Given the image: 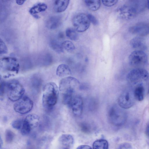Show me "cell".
<instances>
[{
	"label": "cell",
	"instance_id": "cell-41",
	"mask_svg": "<svg viewBox=\"0 0 149 149\" xmlns=\"http://www.w3.org/2000/svg\"><path fill=\"white\" fill-rule=\"evenodd\" d=\"M148 93H149V89H148Z\"/></svg>",
	"mask_w": 149,
	"mask_h": 149
},
{
	"label": "cell",
	"instance_id": "cell-13",
	"mask_svg": "<svg viewBox=\"0 0 149 149\" xmlns=\"http://www.w3.org/2000/svg\"><path fill=\"white\" fill-rule=\"evenodd\" d=\"M73 114L76 116H79L82 114L83 108V101L82 98L79 96H76L73 98L70 103Z\"/></svg>",
	"mask_w": 149,
	"mask_h": 149
},
{
	"label": "cell",
	"instance_id": "cell-10",
	"mask_svg": "<svg viewBox=\"0 0 149 149\" xmlns=\"http://www.w3.org/2000/svg\"><path fill=\"white\" fill-rule=\"evenodd\" d=\"M14 104V110L20 114L26 113L32 109L33 106V102L32 100L27 96L22 97L16 101Z\"/></svg>",
	"mask_w": 149,
	"mask_h": 149
},
{
	"label": "cell",
	"instance_id": "cell-34",
	"mask_svg": "<svg viewBox=\"0 0 149 149\" xmlns=\"http://www.w3.org/2000/svg\"><path fill=\"white\" fill-rule=\"evenodd\" d=\"M118 149H130L132 148V146L129 143H124L120 144L118 147Z\"/></svg>",
	"mask_w": 149,
	"mask_h": 149
},
{
	"label": "cell",
	"instance_id": "cell-26",
	"mask_svg": "<svg viewBox=\"0 0 149 149\" xmlns=\"http://www.w3.org/2000/svg\"><path fill=\"white\" fill-rule=\"evenodd\" d=\"M63 49L68 52H72L75 49V47L73 42L69 40H65L61 43Z\"/></svg>",
	"mask_w": 149,
	"mask_h": 149
},
{
	"label": "cell",
	"instance_id": "cell-21",
	"mask_svg": "<svg viewBox=\"0 0 149 149\" xmlns=\"http://www.w3.org/2000/svg\"><path fill=\"white\" fill-rule=\"evenodd\" d=\"M131 46L134 48L145 49L146 47L144 40L141 37H137L132 38L130 41Z\"/></svg>",
	"mask_w": 149,
	"mask_h": 149
},
{
	"label": "cell",
	"instance_id": "cell-36",
	"mask_svg": "<svg viewBox=\"0 0 149 149\" xmlns=\"http://www.w3.org/2000/svg\"><path fill=\"white\" fill-rule=\"evenodd\" d=\"M91 148L89 146L86 145H80L77 147V149H91Z\"/></svg>",
	"mask_w": 149,
	"mask_h": 149
},
{
	"label": "cell",
	"instance_id": "cell-20",
	"mask_svg": "<svg viewBox=\"0 0 149 149\" xmlns=\"http://www.w3.org/2000/svg\"><path fill=\"white\" fill-rule=\"evenodd\" d=\"M56 75L60 77H63L70 75L71 74V70L69 66L66 64H62L57 68Z\"/></svg>",
	"mask_w": 149,
	"mask_h": 149
},
{
	"label": "cell",
	"instance_id": "cell-40",
	"mask_svg": "<svg viewBox=\"0 0 149 149\" xmlns=\"http://www.w3.org/2000/svg\"><path fill=\"white\" fill-rule=\"evenodd\" d=\"M147 5L148 8L149 9V0H147Z\"/></svg>",
	"mask_w": 149,
	"mask_h": 149
},
{
	"label": "cell",
	"instance_id": "cell-39",
	"mask_svg": "<svg viewBox=\"0 0 149 149\" xmlns=\"http://www.w3.org/2000/svg\"><path fill=\"white\" fill-rule=\"evenodd\" d=\"M2 144H3L2 141V140L1 137H0V148L1 147Z\"/></svg>",
	"mask_w": 149,
	"mask_h": 149
},
{
	"label": "cell",
	"instance_id": "cell-28",
	"mask_svg": "<svg viewBox=\"0 0 149 149\" xmlns=\"http://www.w3.org/2000/svg\"><path fill=\"white\" fill-rule=\"evenodd\" d=\"M14 136L13 132L10 130H7L5 132V138L6 142L10 143L13 141Z\"/></svg>",
	"mask_w": 149,
	"mask_h": 149
},
{
	"label": "cell",
	"instance_id": "cell-5",
	"mask_svg": "<svg viewBox=\"0 0 149 149\" xmlns=\"http://www.w3.org/2000/svg\"><path fill=\"white\" fill-rule=\"evenodd\" d=\"M79 82L76 78L71 76L66 77L62 79L59 82V91L62 95H72L78 88Z\"/></svg>",
	"mask_w": 149,
	"mask_h": 149
},
{
	"label": "cell",
	"instance_id": "cell-3",
	"mask_svg": "<svg viewBox=\"0 0 149 149\" xmlns=\"http://www.w3.org/2000/svg\"><path fill=\"white\" fill-rule=\"evenodd\" d=\"M119 105L114 104L110 107L108 112V118L111 124L120 126L125 122L127 117L125 111Z\"/></svg>",
	"mask_w": 149,
	"mask_h": 149
},
{
	"label": "cell",
	"instance_id": "cell-16",
	"mask_svg": "<svg viewBox=\"0 0 149 149\" xmlns=\"http://www.w3.org/2000/svg\"><path fill=\"white\" fill-rule=\"evenodd\" d=\"M47 8V6L46 3H38L32 6L29 10V12L34 18L38 19L40 18L38 14L45 11Z\"/></svg>",
	"mask_w": 149,
	"mask_h": 149
},
{
	"label": "cell",
	"instance_id": "cell-38",
	"mask_svg": "<svg viewBox=\"0 0 149 149\" xmlns=\"http://www.w3.org/2000/svg\"><path fill=\"white\" fill-rule=\"evenodd\" d=\"M146 134L149 137V126H147L146 129Z\"/></svg>",
	"mask_w": 149,
	"mask_h": 149
},
{
	"label": "cell",
	"instance_id": "cell-27",
	"mask_svg": "<svg viewBox=\"0 0 149 149\" xmlns=\"http://www.w3.org/2000/svg\"><path fill=\"white\" fill-rule=\"evenodd\" d=\"M50 46L54 50L57 52H61L63 51L61 44H60L56 41H52L50 43Z\"/></svg>",
	"mask_w": 149,
	"mask_h": 149
},
{
	"label": "cell",
	"instance_id": "cell-14",
	"mask_svg": "<svg viewBox=\"0 0 149 149\" xmlns=\"http://www.w3.org/2000/svg\"><path fill=\"white\" fill-rule=\"evenodd\" d=\"M59 144L63 149H70L73 145L74 140L73 136L69 134H63L58 139Z\"/></svg>",
	"mask_w": 149,
	"mask_h": 149
},
{
	"label": "cell",
	"instance_id": "cell-2",
	"mask_svg": "<svg viewBox=\"0 0 149 149\" xmlns=\"http://www.w3.org/2000/svg\"><path fill=\"white\" fill-rule=\"evenodd\" d=\"M20 65L17 60L13 57H5L0 61V70L3 77L9 78L17 74Z\"/></svg>",
	"mask_w": 149,
	"mask_h": 149
},
{
	"label": "cell",
	"instance_id": "cell-29",
	"mask_svg": "<svg viewBox=\"0 0 149 149\" xmlns=\"http://www.w3.org/2000/svg\"><path fill=\"white\" fill-rule=\"evenodd\" d=\"M80 128L81 131L85 134L89 133L91 131V126L87 123H81Z\"/></svg>",
	"mask_w": 149,
	"mask_h": 149
},
{
	"label": "cell",
	"instance_id": "cell-24",
	"mask_svg": "<svg viewBox=\"0 0 149 149\" xmlns=\"http://www.w3.org/2000/svg\"><path fill=\"white\" fill-rule=\"evenodd\" d=\"M108 146V141L103 139L95 140L93 144V148L95 149H107Z\"/></svg>",
	"mask_w": 149,
	"mask_h": 149
},
{
	"label": "cell",
	"instance_id": "cell-19",
	"mask_svg": "<svg viewBox=\"0 0 149 149\" xmlns=\"http://www.w3.org/2000/svg\"><path fill=\"white\" fill-rule=\"evenodd\" d=\"M70 0H55L54 8L55 11L60 13L65 11L67 8Z\"/></svg>",
	"mask_w": 149,
	"mask_h": 149
},
{
	"label": "cell",
	"instance_id": "cell-6",
	"mask_svg": "<svg viewBox=\"0 0 149 149\" xmlns=\"http://www.w3.org/2000/svg\"><path fill=\"white\" fill-rule=\"evenodd\" d=\"M39 120V117L36 114L31 113L28 115L24 120L21 128L22 134L23 135L29 134L32 130L37 127Z\"/></svg>",
	"mask_w": 149,
	"mask_h": 149
},
{
	"label": "cell",
	"instance_id": "cell-22",
	"mask_svg": "<svg viewBox=\"0 0 149 149\" xmlns=\"http://www.w3.org/2000/svg\"><path fill=\"white\" fill-rule=\"evenodd\" d=\"M85 3L88 8L92 11L98 10L101 5L100 0H85Z\"/></svg>",
	"mask_w": 149,
	"mask_h": 149
},
{
	"label": "cell",
	"instance_id": "cell-33",
	"mask_svg": "<svg viewBox=\"0 0 149 149\" xmlns=\"http://www.w3.org/2000/svg\"><path fill=\"white\" fill-rule=\"evenodd\" d=\"M6 91V82L2 81L0 83V97L1 100H3Z\"/></svg>",
	"mask_w": 149,
	"mask_h": 149
},
{
	"label": "cell",
	"instance_id": "cell-8",
	"mask_svg": "<svg viewBox=\"0 0 149 149\" xmlns=\"http://www.w3.org/2000/svg\"><path fill=\"white\" fill-rule=\"evenodd\" d=\"M90 21L88 16L83 13L75 15L72 20V24L76 30L82 32L86 31L89 27Z\"/></svg>",
	"mask_w": 149,
	"mask_h": 149
},
{
	"label": "cell",
	"instance_id": "cell-35",
	"mask_svg": "<svg viewBox=\"0 0 149 149\" xmlns=\"http://www.w3.org/2000/svg\"><path fill=\"white\" fill-rule=\"evenodd\" d=\"M88 16L90 19V22L94 25H97L98 24V22L96 18L93 15L91 14H88Z\"/></svg>",
	"mask_w": 149,
	"mask_h": 149
},
{
	"label": "cell",
	"instance_id": "cell-23",
	"mask_svg": "<svg viewBox=\"0 0 149 149\" xmlns=\"http://www.w3.org/2000/svg\"><path fill=\"white\" fill-rule=\"evenodd\" d=\"M144 89L141 84H139L135 88L134 95L136 99L139 101H142L144 98Z\"/></svg>",
	"mask_w": 149,
	"mask_h": 149
},
{
	"label": "cell",
	"instance_id": "cell-4",
	"mask_svg": "<svg viewBox=\"0 0 149 149\" xmlns=\"http://www.w3.org/2000/svg\"><path fill=\"white\" fill-rule=\"evenodd\" d=\"M6 91L8 98L12 101H16L20 99L25 92L23 86L15 79L6 83Z\"/></svg>",
	"mask_w": 149,
	"mask_h": 149
},
{
	"label": "cell",
	"instance_id": "cell-30",
	"mask_svg": "<svg viewBox=\"0 0 149 149\" xmlns=\"http://www.w3.org/2000/svg\"><path fill=\"white\" fill-rule=\"evenodd\" d=\"M24 120L21 119H17L13 121L11 123L12 127L16 129H19L22 126Z\"/></svg>",
	"mask_w": 149,
	"mask_h": 149
},
{
	"label": "cell",
	"instance_id": "cell-18",
	"mask_svg": "<svg viewBox=\"0 0 149 149\" xmlns=\"http://www.w3.org/2000/svg\"><path fill=\"white\" fill-rule=\"evenodd\" d=\"M61 21V17L60 16H52L47 19L46 23V25L49 29H54L60 26Z\"/></svg>",
	"mask_w": 149,
	"mask_h": 149
},
{
	"label": "cell",
	"instance_id": "cell-9",
	"mask_svg": "<svg viewBox=\"0 0 149 149\" xmlns=\"http://www.w3.org/2000/svg\"><path fill=\"white\" fill-rule=\"evenodd\" d=\"M130 64L134 67H141L146 65L148 63V58L146 54L140 50L132 52L129 57Z\"/></svg>",
	"mask_w": 149,
	"mask_h": 149
},
{
	"label": "cell",
	"instance_id": "cell-1",
	"mask_svg": "<svg viewBox=\"0 0 149 149\" xmlns=\"http://www.w3.org/2000/svg\"><path fill=\"white\" fill-rule=\"evenodd\" d=\"M59 91V88L54 82H49L45 85L42 97V103L44 107L51 108L55 105L57 101Z\"/></svg>",
	"mask_w": 149,
	"mask_h": 149
},
{
	"label": "cell",
	"instance_id": "cell-32",
	"mask_svg": "<svg viewBox=\"0 0 149 149\" xmlns=\"http://www.w3.org/2000/svg\"><path fill=\"white\" fill-rule=\"evenodd\" d=\"M0 54H4L7 53L8 51L7 47L5 43L1 39H0Z\"/></svg>",
	"mask_w": 149,
	"mask_h": 149
},
{
	"label": "cell",
	"instance_id": "cell-25",
	"mask_svg": "<svg viewBox=\"0 0 149 149\" xmlns=\"http://www.w3.org/2000/svg\"><path fill=\"white\" fill-rule=\"evenodd\" d=\"M74 29L72 28H67L65 31L66 36L69 39L73 40H76L78 38V35Z\"/></svg>",
	"mask_w": 149,
	"mask_h": 149
},
{
	"label": "cell",
	"instance_id": "cell-31",
	"mask_svg": "<svg viewBox=\"0 0 149 149\" xmlns=\"http://www.w3.org/2000/svg\"><path fill=\"white\" fill-rule=\"evenodd\" d=\"M118 0H102L103 4L107 7H111L116 4Z\"/></svg>",
	"mask_w": 149,
	"mask_h": 149
},
{
	"label": "cell",
	"instance_id": "cell-11",
	"mask_svg": "<svg viewBox=\"0 0 149 149\" xmlns=\"http://www.w3.org/2000/svg\"><path fill=\"white\" fill-rule=\"evenodd\" d=\"M135 99L134 92L126 90L119 96L118 99V104L123 109H128L133 105Z\"/></svg>",
	"mask_w": 149,
	"mask_h": 149
},
{
	"label": "cell",
	"instance_id": "cell-12",
	"mask_svg": "<svg viewBox=\"0 0 149 149\" xmlns=\"http://www.w3.org/2000/svg\"><path fill=\"white\" fill-rule=\"evenodd\" d=\"M129 31L132 34L139 36H146L149 34V24L145 22L137 23L131 27Z\"/></svg>",
	"mask_w": 149,
	"mask_h": 149
},
{
	"label": "cell",
	"instance_id": "cell-15",
	"mask_svg": "<svg viewBox=\"0 0 149 149\" xmlns=\"http://www.w3.org/2000/svg\"><path fill=\"white\" fill-rule=\"evenodd\" d=\"M118 12L120 17L125 20L132 19L136 15L127 4L120 8Z\"/></svg>",
	"mask_w": 149,
	"mask_h": 149
},
{
	"label": "cell",
	"instance_id": "cell-37",
	"mask_svg": "<svg viewBox=\"0 0 149 149\" xmlns=\"http://www.w3.org/2000/svg\"><path fill=\"white\" fill-rule=\"evenodd\" d=\"M26 0H15L16 3L19 5H22Z\"/></svg>",
	"mask_w": 149,
	"mask_h": 149
},
{
	"label": "cell",
	"instance_id": "cell-7",
	"mask_svg": "<svg viewBox=\"0 0 149 149\" xmlns=\"http://www.w3.org/2000/svg\"><path fill=\"white\" fill-rule=\"evenodd\" d=\"M149 77L148 72L146 70L137 68L131 70L127 74L126 79L129 82L135 84L147 80Z\"/></svg>",
	"mask_w": 149,
	"mask_h": 149
},
{
	"label": "cell",
	"instance_id": "cell-17",
	"mask_svg": "<svg viewBox=\"0 0 149 149\" xmlns=\"http://www.w3.org/2000/svg\"><path fill=\"white\" fill-rule=\"evenodd\" d=\"M127 4L137 14L142 12L145 8V0H129Z\"/></svg>",
	"mask_w": 149,
	"mask_h": 149
}]
</instances>
